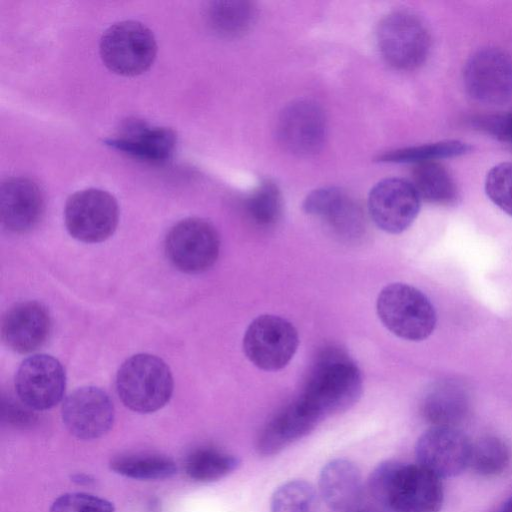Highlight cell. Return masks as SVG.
Segmentation results:
<instances>
[{
	"instance_id": "obj_21",
	"label": "cell",
	"mask_w": 512,
	"mask_h": 512,
	"mask_svg": "<svg viewBox=\"0 0 512 512\" xmlns=\"http://www.w3.org/2000/svg\"><path fill=\"white\" fill-rule=\"evenodd\" d=\"M105 143L131 156L160 162L172 156L176 146V135L170 128L133 123L124 133L106 139Z\"/></svg>"
},
{
	"instance_id": "obj_1",
	"label": "cell",
	"mask_w": 512,
	"mask_h": 512,
	"mask_svg": "<svg viewBox=\"0 0 512 512\" xmlns=\"http://www.w3.org/2000/svg\"><path fill=\"white\" fill-rule=\"evenodd\" d=\"M368 488L388 512H439L444 497L439 477L418 464L396 460L377 465L369 476Z\"/></svg>"
},
{
	"instance_id": "obj_15",
	"label": "cell",
	"mask_w": 512,
	"mask_h": 512,
	"mask_svg": "<svg viewBox=\"0 0 512 512\" xmlns=\"http://www.w3.org/2000/svg\"><path fill=\"white\" fill-rule=\"evenodd\" d=\"M420 201L410 181L386 178L370 191L368 211L380 229L398 234L413 223L420 210Z\"/></svg>"
},
{
	"instance_id": "obj_12",
	"label": "cell",
	"mask_w": 512,
	"mask_h": 512,
	"mask_svg": "<svg viewBox=\"0 0 512 512\" xmlns=\"http://www.w3.org/2000/svg\"><path fill=\"white\" fill-rule=\"evenodd\" d=\"M471 446L456 427L432 426L418 438L415 455L418 465L441 479L456 476L469 466Z\"/></svg>"
},
{
	"instance_id": "obj_11",
	"label": "cell",
	"mask_w": 512,
	"mask_h": 512,
	"mask_svg": "<svg viewBox=\"0 0 512 512\" xmlns=\"http://www.w3.org/2000/svg\"><path fill=\"white\" fill-rule=\"evenodd\" d=\"M66 376L61 363L46 354L26 358L15 376L19 400L31 410H47L58 404L65 391Z\"/></svg>"
},
{
	"instance_id": "obj_3",
	"label": "cell",
	"mask_w": 512,
	"mask_h": 512,
	"mask_svg": "<svg viewBox=\"0 0 512 512\" xmlns=\"http://www.w3.org/2000/svg\"><path fill=\"white\" fill-rule=\"evenodd\" d=\"M173 377L157 356L140 353L123 362L116 389L123 404L138 413H152L167 404L173 393Z\"/></svg>"
},
{
	"instance_id": "obj_29",
	"label": "cell",
	"mask_w": 512,
	"mask_h": 512,
	"mask_svg": "<svg viewBox=\"0 0 512 512\" xmlns=\"http://www.w3.org/2000/svg\"><path fill=\"white\" fill-rule=\"evenodd\" d=\"M510 450L498 437L486 436L472 443L469 466L479 475L495 476L506 470Z\"/></svg>"
},
{
	"instance_id": "obj_31",
	"label": "cell",
	"mask_w": 512,
	"mask_h": 512,
	"mask_svg": "<svg viewBox=\"0 0 512 512\" xmlns=\"http://www.w3.org/2000/svg\"><path fill=\"white\" fill-rule=\"evenodd\" d=\"M485 192L498 208L512 217V162L499 163L489 170Z\"/></svg>"
},
{
	"instance_id": "obj_5",
	"label": "cell",
	"mask_w": 512,
	"mask_h": 512,
	"mask_svg": "<svg viewBox=\"0 0 512 512\" xmlns=\"http://www.w3.org/2000/svg\"><path fill=\"white\" fill-rule=\"evenodd\" d=\"M376 41L385 62L404 71L421 66L431 47L427 26L408 11H396L385 16L378 25Z\"/></svg>"
},
{
	"instance_id": "obj_7",
	"label": "cell",
	"mask_w": 512,
	"mask_h": 512,
	"mask_svg": "<svg viewBox=\"0 0 512 512\" xmlns=\"http://www.w3.org/2000/svg\"><path fill=\"white\" fill-rule=\"evenodd\" d=\"M299 344L294 325L283 317L264 314L256 317L243 337V351L249 361L265 371L284 368Z\"/></svg>"
},
{
	"instance_id": "obj_13",
	"label": "cell",
	"mask_w": 512,
	"mask_h": 512,
	"mask_svg": "<svg viewBox=\"0 0 512 512\" xmlns=\"http://www.w3.org/2000/svg\"><path fill=\"white\" fill-rule=\"evenodd\" d=\"M61 416L71 435L80 440H94L110 431L115 410L105 391L95 386H85L65 398Z\"/></svg>"
},
{
	"instance_id": "obj_25",
	"label": "cell",
	"mask_w": 512,
	"mask_h": 512,
	"mask_svg": "<svg viewBox=\"0 0 512 512\" xmlns=\"http://www.w3.org/2000/svg\"><path fill=\"white\" fill-rule=\"evenodd\" d=\"M240 466L237 456L214 447L193 450L185 461V471L194 481L209 483L233 473Z\"/></svg>"
},
{
	"instance_id": "obj_4",
	"label": "cell",
	"mask_w": 512,
	"mask_h": 512,
	"mask_svg": "<svg viewBox=\"0 0 512 512\" xmlns=\"http://www.w3.org/2000/svg\"><path fill=\"white\" fill-rule=\"evenodd\" d=\"M376 311L383 325L408 341H422L434 331L437 316L428 297L405 283H391L379 293Z\"/></svg>"
},
{
	"instance_id": "obj_23",
	"label": "cell",
	"mask_w": 512,
	"mask_h": 512,
	"mask_svg": "<svg viewBox=\"0 0 512 512\" xmlns=\"http://www.w3.org/2000/svg\"><path fill=\"white\" fill-rule=\"evenodd\" d=\"M413 187L420 199L442 206L456 204L457 185L449 171L436 161L416 164L412 171Z\"/></svg>"
},
{
	"instance_id": "obj_35",
	"label": "cell",
	"mask_w": 512,
	"mask_h": 512,
	"mask_svg": "<svg viewBox=\"0 0 512 512\" xmlns=\"http://www.w3.org/2000/svg\"><path fill=\"white\" fill-rule=\"evenodd\" d=\"M72 479L74 482H76L78 484H86V485H89L90 483H92L94 481L93 478H91L90 476H88L86 474H76V475L72 476Z\"/></svg>"
},
{
	"instance_id": "obj_32",
	"label": "cell",
	"mask_w": 512,
	"mask_h": 512,
	"mask_svg": "<svg viewBox=\"0 0 512 512\" xmlns=\"http://www.w3.org/2000/svg\"><path fill=\"white\" fill-rule=\"evenodd\" d=\"M112 502L83 492L65 493L54 500L49 512H114Z\"/></svg>"
},
{
	"instance_id": "obj_24",
	"label": "cell",
	"mask_w": 512,
	"mask_h": 512,
	"mask_svg": "<svg viewBox=\"0 0 512 512\" xmlns=\"http://www.w3.org/2000/svg\"><path fill=\"white\" fill-rule=\"evenodd\" d=\"M115 473L135 480H163L177 472L175 462L167 456L156 453H126L110 461Z\"/></svg>"
},
{
	"instance_id": "obj_2",
	"label": "cell",
	"mask_w": 512,
	"mask_h": 512,
	"mask_svg": "<svg viewBox=\"0 0 512 512\" xmlns=\"http://www.w3.org/2000/svg\"><path fill=\"white\" fill-rule=\"evenodd\" d=\"M361 392L359 368L343 351L331 347L319 355L299 398L323 420L352 407Z\"/></svg>"
},
{
	"instance_id": "obj_26",
	"label": "cell",
	"mask_w": 512,
	"mask_h": 512,
	"mask_svg": "<svg viewBox=\"0 0 512 512\" xmlns=\"http://www.w3.org/2000/svg\"><path fill=\"white\" fill-rule=\"evenodd\" d=\"M472 146L460 140H444L419 146L392 150L379 156L386 163H424L438 159L458 157L468 154Z\"/></svg>"
},
{
	"instance_id": "obj_17",
	"label": "cell",
	"mask_w": 512,
	"mask_h": 512,
	"mask_svg": "<svg viewBox=\"0 0 512 512\" xmlns=\"http://www.w3.org/2000/svg\"><path fill=\"white\" fill-rule=\"evenodd\" d=\"M303 209L307 214L323 220L343 238H356L365 228L360 206L336 187H323L312 191L305 198Z\"/></svg>"
},
{
	"instance_id": "obj_6",
	"label": "cell",
	"mask_w": 512,
	"mask_h": 512,
	"mask_svg": "<svg viewBox=\"0 0 512 512\" xmlns=\"http://www.w3.org/2000/svg\"><path fill=\"white\" fill-rule=\"evenodd\" d=\"M99 52L110 71L122 76H136L153 64L157 44L152 31L146 25L125 20L111 25L103 33Z\"/></svg>"
},
{
	"instance_id": "obj_14",
	"label": "cell",
	"mask_w": 512,
	"mask_h": 512,
	"mask_svg": "<svg viewBox=\"0 0 512 512\" xmlns=\"http://www.w3.org/2000/svg\"><path fill=\"white\" fill-rule=\"evenodd\" d=\"M327 122L322 108L310 100H297L280 112L276 136L288 152L300 156L314 154L324 144Z\"/></svg>"
},
{
	"instance_id": "obj_9",
	"label": "cell",
	"mask_w": 512,
	"mask_h": 512,
	"mask_svg": "<svg viewBox=\"0 0 512 512\" xmlns=\"http://www.w3.org/2000/svg\"><path fill=\"white\" fill-rule=\"evenodd\" d=\"M64 220L73 238L85 243L102 242L118 225V203L110 193L101 189L77 191L66 201Z\"/></svg>"
},
{
	"instance_id": "obj_28",
	"label": "cell",
	"mask_w": 512,
	"mask_h": 512,
	"mask_svg": "<svg viewBox=\"0 0 512 512\" xmlns=\"http://www.w3.org/2000/svg\"><path fill=\"white\" fill-rule=\"evenodd\" d=\"M319 493L307 481L290 480L279 486L270 501L271 512H319Z\"/></svg>"
},
{
	"instance_id": "obj_20",
	"label": "cell",
	"mask_w": 512,
	"mask_h": 512,
	"mask_svg": "<svg viewBox=\"0 0 512 512\" xmlns=\"http://www.w3.org/2000/svg\"><path fill=\"white\" fill-rule=\"evenodd\" d=\"M362 476L354 462L336 458L320 471L318 493L328 508L336 512L353 510L361 501Z\"/></svg>"
},
{
	"instance_id": "obj_19",
	"label": "cell",
	"mask_w": 512,
	"mask_h": 512,
	"mask_svg": "<svg viewBox=\"0 0 512 512\" xmlns=\"http://www.w3.org/2000/svg\"><path fill=\"white\" fill-rule=\"evenodd\" d=\"M50 331L49 312L37 301L13 305L2 319V339L18 353H30L40 348L47 341Z\"/></svg>"
},
{
	"instance_id": "obj_18",
	"label": "cell",
	"mask_w": 512,
	"mask_h": 512,
	"mask_svg": "<svg viewBox=\"0 0 512 512\" xmlns=\"http://www.w3.org/2000/svg\"><path fill=\"white\" fill-rule=\"evenodd\" d=\"M322 421L300 398L288 404L263 427L256 440L261 456H273L312 432Z\"/></svg>"
},
{
	"instance_id": "obj_34",
	"label": "cell",
	"mask_w": 512,
	"mask_h": 512,
	"mask_svg": "<svg viewBox=\"0 0 512 512\" xmlns=\"http://www.w3.org/2000/svg\"><path fill=\"white\" fill-rule=\"evenodd\" d=\"M28 409L30 408L27 407L23 409L19 405L15 406L14 403H8V406L3 404L2 416L13 424L25 425L30 423L33 419V415L28 411Z\"/></svg>"
},
{
	"instance_id": "obj_22",
	"label": "cell",
	"mask_w": 512,
	"mask_h": 512,
	"mask_svg": "<svg viewBox=\"0 0 512 512\" xmlns=\"http://www.w3.org/2000/svg\"><path fill=\"white\" fill-rule=\"evenodd\" d=\"M469 411L468 395L457 383L443 382L432 388L422 403V414L433 426L455 427Z\"/></svg>"
},
{
	"instance_id": "obj_27",
	"label": "cell",
	"mask_w": 512,
	"mask_h": 512,
	"mask_svg": "<svg viewBox=\"0 0 512 512\" xmlns=\"http://www.w3.org/2000/svg\"><path fill=\"white\" fill-rule=\"evenodd\" d=\"M254 5L249 1H218L210 8V20L214 29L225 36H238L246 32L254 22Z\"/></svg>"
},
{
	"instance_id": "obj_33",
	"label": "cell",
	"mask_w": 512,
	"mask_h": 512,
	"mask_svg": "<svg viewBox=\"0 0 512 512\" xmlns=\"http://www.w3.org/2000/svg\"><path fill=\"white\" fill-rule=\"evenodd\" d=\"M471 124L500 141L512 144V113L477 116Z\"/></svg>"
},
{
	"instance_id": "obj_10",
	"label": "cell",
	"mask_w": 512,
	"mask_h": 512,
	"mask_svg": "<svg viewBox=\"0 0 512 512\" xmlns=\"http://www.w3.org/2000/svg\"><path fill=\"white\" fill-rule=\"evenodd\" d=\"M463 83L467 94L485 105H502L512 98V60L494 47L475 52L466 62Z\"/></svg>"
},
{
	"instance_id": "obj_8",
	"label": "cell",
	"mask_w": 512,
	"mask_h": 512,
	"mask_svg": "<svg viewBox=\"0 0 512 512\" xmlns=\"http://www.w3.org/2000/svg\"><path fill=\"white\" fill-rule=\"evenodd\" d=\"M220 239L215 227L201 218H186L176 223L165 239V253L178 270L196 274L216 262Z\"/></svg>"
},
{
	"instance_id": "obj_30",
	"label": "cell",
	"mask_w": 512,
	"mask_h": 512,
	"mask_svg": "<svg viewBox=\"0 0 512 512\" xmlns=\"http://www.w3.org/2000/svg\"><path fill=\"white\" fill-rule=\"evenodd\" d=\"M245 209L250 220L259 227L275 225L282 213V197L271 181L259 184L247 197Z\"/></svg>"
},
{
	"instance_id": "obj_16",
	"label": "cell",
	"mask_w": 512,
	"mask_h": 512,
	"mask_svg": "<svg viewBox=\"0 0 512 512\" xmlns=\"http://www.w3.org/2000/svg\"><path fill=\"white\" fill-rule=\"evenodd\" d=\"M45 208L44 195L39 185L27 177H9L0 185V219L2 225L14 233L33 229Z\"/></svg>"
}]
</instances>
